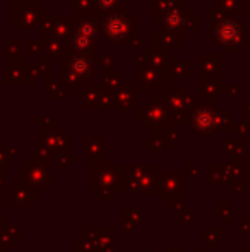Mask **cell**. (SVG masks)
<instances>
[{"label":"cell","mask_w":250,"mask_h":252,"mask_svg":"<svg viewBox=\"0 0 250 252\" xmlns=\"http://www.w3.org/2000/svg\"><path fill=\"white\" fill-rule=\"evenodd\" d=\"M103 28L110 43L130 40V34H132L134 30V21L130 19L127 12H111L110 16H107L103 19Z\"/></svg>","instance_id":"obj_1"},{"label":"cell","mask_w":250,"mask_h":252,"mask_svg":"<svg viewBox=\"0 0 250 252\" xmlns=\"http://www.w3.org/2000/svg\"><path fill=\"white\" fill-rule=\"evenodd\" d=\"M76 30H77L76 31L77 34H83V36H87V38H91V40H96V36H98L96 24H94L93 21H89V19L77 21Z\"/></svg>","instance_id":"obj_5"},{"label":"cell","mask_w":250,"mask_h":252,"mask_svg":"<svg viewBox=\"0 0 250 252\" xmlns=\"http://www.w3.org/2000/svg\"><path fill=\"white\" fill-rule=\"evenodd\" d=\"M91 65H93V62H91L84 53H79V55H72L67 60V63L62 67V72L63 74L67 72L69 79L76 81V79H81V77L87 76V74L91 72Z\"/></svg>","instance_id":"obj_2"},{"label":"cell","mask_w":250,"mask_h":252,"mask_svg":"<svg viewBox=\"0 0 250 252\" xmlns=\"http://www.w3.org/2000/svg\"><path fill=\"white\" fill-rule=\"evenodd\" d=\"M41 9V3L38 2H28L24 5L17 3L16 7V24L17 28H29L34 23L38 16V10Z\"/></svg>","instance_id":"obj_3"},{"label":"cell","mask_w":250,"mask_h":252,"mask_svg":"<svg viewBox=\"0 0 250 252\" xmlns=\"http://www.w3.org/2000/svg\"><path fill=\"white\" fill-rule=\"evenodd\" d=\"M118 2H120V0H96L98 7H100V9H105V10L115 9V7L118 5Z\"/></svg>","instance_id":"obj_6"},{"label":"cell","mask_w":250,"mask_h":252,"mask_svg":"<svg viewBox=\"0 0 250 252\" xmlns=\"http://www.w3.org/2000/svg\"><path fill=\"white\" fill-rule=\"evenodd\" d=\"M72 43H74V48H76V52L79 53H89L93 50H96V40H91V38L87 36H83V34H74L72 38Z\"/></svg>","instance_id":"obj_4"}]
</instances>
